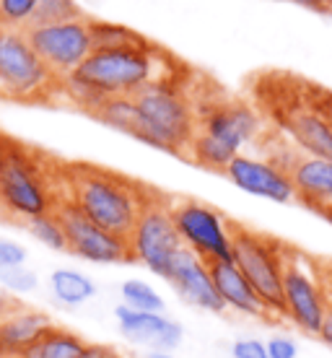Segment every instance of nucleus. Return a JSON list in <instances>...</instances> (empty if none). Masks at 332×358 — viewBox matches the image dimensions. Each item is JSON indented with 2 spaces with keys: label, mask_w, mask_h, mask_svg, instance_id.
<instances>
[{
  "label": "nucleus",
  "mask_w": 332,
  "mask_h": 358,
  "mask_svg": "<svg viewBox=\"0 0 332 358\" xmlns=\"http://www.w3.org/2000/svg\"><path fill=\"white\" fill-rule=\"evenodd\" d=\"M182 73L185 68L153 42L122 50H94L78 71L63 78L60 94L94 117L109 99L135 96L145 86Z\"/></svg>",
  "instance_id": "nucleus-1"
},
{
  "label": "nucleus",
  "mask_w": 332,
  "mask_h": 358,
  "mask_svg": "<svg viewBox=\"0 0 332 358\" xmlns=\"http://www.w3.org/2000/svg\"><path fill=\"white\" fill-rule=\"evenodd\" d=\"M60 185L65 203L78 208L104 231L122 239L133 234L138 218L153 195V189L140 182L89 164L60 166Z\"/></svg>",
  "instance_id": "nucleus-2"
},
{
  "label": "nucleus",
  "mask_w": 332,
  "mask_h": 358,
  "mask_svg": "<svg viewBox=\"0 0 332 358\" xmlns=\"http://www.w3.org/2000/svg\"><path fill=\"white\" fill-rule=\"evenodd\" d=\"M133 104L138 112L135 141L187 159L189 143L198 130L200 99L189 94L185 73L145 86L133 96Z\"/></svg>",
  "instance_id": "nucleus-3"
},
{
  "label": "nucleus",
  "mask_w": 332,
  "mask_h": 358,
  "mask_svg": "<svg viewBox=\"0 0 332 358\" xmlns=\"http://www.w3.org/2000/svg\"><path fill=\"white\" fill-rule=\"evenodd\" d=\"M260 112L242 99H208L198 107V130L187 159L203 169L221 171L242 153L244 145L262 138Z\"/></svg>",
  "instance_id": "nucleus-4"
},
{
  "label": "nucleus",
  "mask_w": 332,
  "mask_h": 358,
  "mask_svg": "<svg viewBox=\"0 0 332 358\" xmlns=\"http://www.w3.org/2000/svg\"><path fill=\"white\" fill-rule=\"evenodd\" d=\"M60 200V166H50L42 153L8 138L0 156V210L10 218L31 221L55 213Z\"/></svg>",
  "instance_id": "nucleus-5"
},
{
  "label": "nucleus",
  "mask_w": 332,
  "mask_h": 358,
  "mask_svg": "<svg viewBox=\"0 0 332 358\" xmlns=\"http://www.w3.org/2000/svg\"><path fill=\"white\" fill-rule=\"evenodd\" d=\"M265 89V107L288 141L306 156L332 162V125L309 96V81L273 76Z\"/></svg>",
  "instance_id": "nucleus-6"
},
{
  "label": "nucleus",
  "mask_w": 332,
  "mask_h": 358,
  "mask_svg": "<svg viewBox=\"0 0 332 358\" xmlns=\"http://www.w3.org/2000/svg\"><path fill=\"white\" fill-rule=\"evenodd\" d=\"M288 244L270 234L233 224L231 262L250 280L270 320H286L283 314V268Z\"/></svg>",
  "instance_id": "nucleus-7"
},
{
  "label": "nucleus",
  "mask_w": 332,
  "mask_h": 358,
  "mask_svg": "<svg viewBox=\"0 0 332 358\" xmlns=\"http://www.w3.org/2000/svg\"><path fill=\"white\" fill-rule=\"evenodd\" d=\"M63 81L42 63L24 29H0V99L18 104L52 101Z\"/></svg>",
  "instance_id": "nucleus-8"
},
{
  "label": "nucleus",
  "mask_w": 332,
  "mask_h": 358,
  "mask_svg": "<svg viewBox=\"0 0 332 358\" xmlns=\"http://www.w3.org/2000/svg\"><path fill=\"white\" fill-rule=\"evenodd\" d=\"M330 309V288L317 262L304 252L288 247L283 268V314L304 335H319L324 314Z\"/></svg>",
  "instance_id": "nucleus-9"
},
{
  "label": "nucleus",
  "mask_w": 332,
  "mask_h": 358,
  "mask_svg": "<svg viewBox=\"0 0 332 358\" xmlns=\"http://www.w3.org/2000/svg\"><path fill=\"white\" fill-rule=\"evenodd\" d=\"M127 247L133 255V262L143 265L148 273L159 278H166L177 252L185 247L177 234L174 218H171L169 200L153 189L148 206L138 218L133 234L127 236Z\"/></svg>",
  "instance_id": "nucleus-10"
},
{
  "label": "nucleus",
  "mask_w": 332,
  "mask_h": 358,
  "mask_svg": "<svg viewBox=\"0 0 332 358\" xmlns=\"http://www.w3.org/2000/svg\"><path fill=\"white\" fill-rule=\"evenodd\" d=\"M169 208L177 234L187 250L203 257L208 265L231 260L233 221L200 200H174Z\"/></svg>",
  "instance_id": "nucleus-11"
},
{
  "label": "nucleus",
  "mask_w": 332,
  "mask_h": 358,
  "mask_svg": "<svg viewBox=\"0 0 332 358\" xmlns=\"http://www.w3.org/2000/svg\"><path fill=\"white\" fill-rule=\"evenodd\" d=\"M24 34H27L29 45L34 47V52L42 57V63L60 81L78 71V65L94 52L89 16L63 21V24L27 27Z\"/></svg>",
  "instance_id": "nucleus-12"
},
{
  "label": "nucleus",
  "mask_w": 332,
  "mask_h": 358,
  "mask_svg": "<svg viewBox=\"0 0 332 358\" xmlns=\"http://www.w3.org/2000/svg\"><path fill=\"white\" fill-rule=\"evenodd\" d=\"M268 159L278 162L294 182V192L301 206L332 221V162L306 156L280 135Z\"/></svg>",
  "instance_id": "nucleus-13"
},
{
  "label": "nucleus",
  "mask_w": 332,
  "mask_h": 358,
  "mask_svg": "<svg viewBox=\"0 0 332 358\" xmlns=\"http://www.w3.org/2000/svg\"><path fill=\"white\" fill-rule=\"evenodd\" d=\"M55 213L60 218L65 231V242H68V252L81 257L94 265H120V262H133L127 239L115 236V234L104 231L101 226L89 221L86 215L73 208L71 203L60 200V206L55 208Z\"/></svg>",
  "instance_id": "nucleus-14"
},
{
  "label": "nucleus",
  "mask_w": 332,
  "mask_h": 358,
  "mask_svg": "<svg viewBox=\"0 0 332 358\" xmlns=\"http://www.w3.org/2000/svg\"><path fill=\"white\" fill-rule=\"evenodd\" d=\"M224 177H229L231 185L250 192L254 197H265L273 203H294V182L288 177V171L278 162H273L268 156H247L239 153L231 164L226 166Z\"/></svg>",
  "instance_id": "nucleus-15"
},
{
  "label": "nucleus",
  "mask_w": 332,
  "mask_h": 358,
  "mask_svg": "<svg viewBox=\"0 0 332 358\" xmlns=\"http://www.w3.org/2000/svg\"><path fill=\"white\" fill-rule=\"evenodd\" d=\"M164 280L174 288V294L180 296L187 306H195V309L208 314L226 312L208 262L203 257H198L192 250H187V247H182L177 252V257H174V262H171V268Z\"/></svg>",
  "instance_id": "nucleus-16"
},
{
  "label": "nucleus",
  "mask_w": 332,
  "mask_h": 358,
  "mask_svg": "<svg viewBox=\"0 0 332 358\" xmlns=\"http://www.w3.org/2000/svg\"><path fill=\"white\" fill-rule=\"evenodd\" d=\"M115 320L122 338L145 350H166V353H171L174 348H180L182 341H185V327L177 320L166 317L164 312H135V309H130L125 304H117Z\"/></svg>",
  "instance_id": "nucleus-17"
},
{
  "label": "nucleus",
  "mask_w": 332,
  "mask_h": 358,
  "mask_svg": "<svg viewBox=\"0 0 332 358\" xmlns=\"http://www.w3.org/2000/svg\"><path fill=\"white\" fill-rule=\"evenodd\" d=\"M52 324L50 314H45L42 309H31L16 301L0 320V358H24V353Z\"/></svg>",
  "instance_id": "nucleus-18"
},
{
  "label": "nucleus",
  "mask_w": 332,
  "mask_h": 358,
  "mask_svg": "<svg viewBox=\"0 0 332 358\" xmlns=\"http://www.w3.org/2000/svg\"><path fill=\"white\" fill-rule=\"evenodd\" d=\"M210 275L216 283V291L221 296L226 309H231L244 317H260V320H270L262 301L257 299L254 288L250 286V280L242 275V270L236 268L231 260L229 262H210Z\"/></svg>",
  "instance_id": "nucleus-19"
},
{
  "label": "nucleus",
  "mask_w": 332,
  "mask_h": 358,
  "mask_svg": "<svg viewBox=\"0 0 332 358\" xmlns=\"http://www.w3.org/2000/svg\"><path fill=\"white\" fill-rule=\"evenodd\" d=\"M50 294L60 306H83L89 304L91 299L96 296V283L94 278L86 275L83 270L75 268H57L47 278Z\"/></svg>",
  "instance_id": "nucleus-20"
},
{
  "label": "nucleus",
  "mask_w": 332,
  "mask_h": 358,
  "mask_svg": "<svg viewBox=\"0 0 332 358\" xmlns=\"http://www.w3.org/2000/svg\"><path fill=\"white\" fill-rule=\"evenodd\" d=\"M89 343L78 332L52 324L50 330L24 353V358H83Z\"/></svg>",
  "instance_id": "nucleus-21"
},
{
  "label": "nucleus",
  "mask_w": 332,
  "mask_h": 358,
  "mask_svg": "<svg viewBox=\"0 0 332 358\" xmlns=\"http://www.w3.org/2000/svg\"><path fill=\"white\" fill-rule=\"evenodd\" d=\"M91 42H94V50H122V47L148 45L143 34H138L122 24H109L99 18H91Z\"/></svg>",
  "instance_id": "nucleus-22"
},
{
  "label": "nucleus",
  "mask_w": 332,
  "mask_h": 358,
  "mask_svg": "<svg viewBox=\"0 0 332 358\" xmlns=\"http://www.w3.org/2000/svg\"><path fill=\"white\" fill-rule=\"evenodd\" d=\"M120 296H122V304L135 309V312H164V296L140 278H130L120 286Z\"/></svg>",
  "instance_id": "nucleus-23"
},
{
  "label": "nucleus",
  "mask_w": 332,
  "mask_h": 358,
  "mask_svg": "<svg viewBox=\"0 0 332 358\" xmlns=\"http://www.w3.org/2000/svg\"><path fill=\"white\" fill-rule=\"evenodd\" d=\"M94 117L101 120L104 125L115 127V130H120V133L135 138V130H138V112H135L133 96L109 99V101H104V107H101Z\"/></svg>",
  "instance_id": "nucleus-24"
},
{
  "label": "nucleus",
  "mask_w": 332,
  "mask_h": 358,
  "mask_svg": "<svg viewBox=\"0 0 332 358\" xmlns=\"http://www.w3.org/2000/svg\"><path fill=\"white\" fill-rule=\"evenodd\" d=\"M86 13L75 0H36L34 16L29 27H45V24H63L73 18H83Z\"/></svg>",
  "instance_id": "nucleus-25"
},
{
  "label": "nucleus",
  "mask_w": 332,
  "mask_h": 358,
  "mask_svg": "<svg viewBox=\"0 0 332 358\" xmlns=\"http://www.w3.org/2000/svg\"><path fill=\"white\" fill-rule=\"evenodd\" d=\"M27 226H29V234L34 236L36 242L45 244L47 250L68 252L65 231H63V224H60L57 213H47V215H39V218H31V221H27Z\"/></svg>",
  "instance_id": "nucleus-26"
},
{
  "label": "nucleus",
  "mask_w": 332,
  "mask_h": 358,
  "mask_svg": "<svg viewBox=\"0 0 332 358\" xmlns=\"http://www.w3.org/2000/svg\"><path fill=\"white\" fill-rule=\"evenodd\" d=\"M36 288H39V275H36V270L27 268V265H16V268L0 270V291H6V294L13 296V299L34 294Z\"/></svg>",
  "instance_id": "nucleus-27"
},
{
  "label": "nucleus",
  "mask_w": 332,
  "mask_h": 358,
  "mask_svg": "<svg viewBox=\"0 0 332 358\" xmlns=\"http://www.w3.org/2000/svg\"><path fill=\"white\" fill-rule=\"evenodd\" d=\"M36 0H0V29H27Z\"/></svg>",
  "instance_id": "nucleus-28"
},
{
  "label": "nucleus",
  "mask_w": 332,
  "mask_h": 358,
  "mask_svg": "<svg viewBox=\"0 0 332 358\" xmlns=\"http://www.w3.org/2000/svg\"><path fill=\"white\" fill-rule=\"evenodd\" d=\"M29 252L13 239H0V270L16 268V265H27Z\"/></svg>",
  "instance_id": "nucleus-29"
},
{
  "label": "nucleus",
  "mask_w": 332,
  "mask_h": 358,
  "mask_svg": "<svg viewBox=\"0 0 332 358\" xmlns=\"http://www.w3.org/2000/svg\"><path fill=\"white\" fill-rule=\"evenodd\" d=\"M265 348L270 358H298V343L291 335H273Z\"/></svg>",
  "instance_id": "nucleus-30"
},
{
  "label": "nucleus",
  "mask_w": 332,
  "mask_h": 358,
  "mask_svg": "<svg viewBox=\"0 0 332 358\" xmlns=\"http://www.w3.org/2000/svg\"><path fill=\"white\" fill-rule=\"evenodd\" d=\"M231 358H270L265 343L257 338H239L231 343Z\"/></svg>",
  "instance_id": "nucleus-31"
},
{
  "label": "nucleus",
  "mask_w": 332,
  "mask_h": 358,
  "mask_svg": "<svg viewBox=\"0 0 332 358\" xmlns=\"http://www.w3.org/2000/svg\"><path fill=\"white\" fill-rule=\"evenodd\" d=\"M309 96H312L317 109L330 120V125H332V91L322 89V86H317V83H309Z\"/></svg>",
  "instance_id": "nucleus-32"
},
{
  "label": "nucleus",
  "mask_w": 332,
  "mask_h": 358,
  "mask_svg": "<svg viewBox=\"0 0 332 358\" xmlns=\"http://www.w3.org/2000/svg\"><path fill=\"white\" fill-rule=\"evenodd\" d=\"M83 358H125V356H122L117 348H112V345L89 343V345H86V353H83Z\"/></svg>",
  "instance_id": "nucleus-33"
},
{
  "label": "nucleus",
  "mask_w": 332,
  "mask_h": 358,
  "mask_svg": "<svg viewBox=\"0 0 332 358\" xmlns=\"http://www.w3.org/2000/svg\"><path fill=\"white\" fill-rule=\"evenodd\" d=\"M294 3L315 10V13H322V16H332V0H294Z\"/></svg>",
  "instance_id": "nucleus-34"
},
{
  "label": "nucleus",
  "mask_w": 332,
  "mask_h": 358,
  "mask_svg": "<svg viewBox=\"0 0 332 358\" xmlns=\"http://www.w3.org/2000/svg\"><path fill=\"white\" fill-rule=\"evenodd\" d=\"M317 338H319L324 345L332 348V299H330V309L324 314V322H322V327H319V335H317Z\"/></svg>",
  "instance_id": "nucleus-35"
},
{
  "label": "nucleus",
  "mask_w": 332,
  "mask_h": 358,
  "mask_svg": "<svg viewBox=\"0 0 332 358\" xmlns=\"http://www.w3.org/2000/svg\"><path fill=\"white\" fill-rule=\"evenodd\" d=\"M16 301H18V299H13V296H8V294H3V291H0V320L8 314V309L16 304Z\"/></svg>",
  "instance_id": "nucleus-36"
},
{
  "label": "nucleus",
  "mask_w": 332,
  "mask_h": 358,
  "mask_svg": "<svg viewBox=\"0 0 332 358\" xmlns=\"http://www.w3.org/2000/svg\"><path fill=\"white\" fill-rule=\"evenodd\" d=\"M143 358H177L174 353H166V350H145Z\"/></svg>",
  "instance_id": "nucleus-37"
},
{
  "label": "nucleus",
  "mask_w": 332,
  "mask_h": 358,
  "mask_svg": "<svg viewBox=\"0 0 332 358\" xmlns=\"http://www.w3.org/2000/svg\"><path fill=\"white\" fill-rule=\"evenodd\" d=\"M6 143H8V135L0 133V156H3V148H6Z\"/></svg>",
  "instance_id": "nucleus-38"
}]
</instances>
